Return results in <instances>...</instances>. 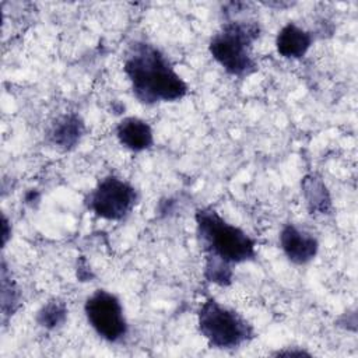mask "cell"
<instances>
[{
	"label": "cell",
	"instance_id": "1",
	"mask_svg": "<svg viewBox=\"0 0 358 358\" xmlns=\"http://www.w3.org/2000/svg\"><path fill=\"white\" fill-rule=\"evenodd\" d=\"M197 238L204 253L207 281L227 287L232 281V266L256 256V242L241 228L227 222L214 208L196 211Z\"/></svg>",
	"mask_w": 358,
	"mask_h": 358
},
{
	"label": "cell",
	"instance_id": "2",
	"mask_svg": "<svg viewBox=\"0 0 358 358\" xmlns=\"http://www.w3.org/2000/svg\"><path fill=\"white\" fill-rule=\"evenodd\" d=\"M123 70L134 96L143 103L173 102L187 94L186 83L173 70L169 59L151 43H131L124 56Z\"/></svg>",
	"mask_w": 358,
	"mask_h": 358
},
{
	"label": "cell",
	"instance_id": "3",
	"mask_svg": "<svg viewBox=\"0 0 358 358\" xmlns=\"http://www.w3.org/2000/svg\"><path fill=\"white\" fill-rule=\"evenodd\" d=\"M260 27L253 20H231L211 36L208 50L215 62L231 76L246 77L257 67L252 55Z\"/></svg>",
	"mask_w": 358,
	"mask_h": 358
},
{
	"label": "cell",
	"instance_id": "4",
	"mask_svg": "<svg viewBox=\"0 0 358 358\" xmlns=\"http://www.w3.org/2000/svg\"><path fill=\"white\" fill-rule=\"evenodd\" d=\"M197 326L210 347L218 350L238 348L255 334L252 324L241 313L213 298L201 305L197 313Z\"/></svg>",
	"mask_w": 358,
	"mask_h": 358
},
{
	"label": "cell",
	"instance_id": "5",
	"mask_svg": "<svg viewBox=\"0 0 358 358\" xmlns=\"http://www.w3.org/2000/svg\"><path fill=\"white\" fill-rule=\"evenodd\" d=\"M137 199V190L129 182L109 175L101 179L88 193L85 204L95 215L109 221H119L131 213Z\"/></svg>",
	"mask_w": 358,
	"mask_h": 358
},
{
	"label": "cell",
	"instance_id": "6",
	"mask_svg": "<svg viewBox=\"0 0 358 358\" xmlns=\"http://www.w3.org/2000/svg\"><path fill=\"white\" fill-rule=\"evenodd\" d=\"M88 323L95 333L109 343H119L127 334V322L116 295L105 289H96L84 305Z\"/></svg>",
	"mask_w": 358,
	"mask_h": 358
},
{
	"label": "cell",
	"instance_id": "7",
	"mask_svg": "<svg viewBox=\"0 0 358 358\" xmlns=\"http://www.w3.org/2000/svg\"><path fill=\"white\" fill-rule=\"evenodd\" d=\"M280 245L284 255L295 264H306L319 250L317 239L294 224H287L280 232Z\"/></svg>",
	"mask_w": 358,
	"mask_h": 358
},
{
	"label": "cell",
	"instance_id": "8",
	"mask_svg": "<svg viewBox=\"0 0 358 358\" xmlns=\"http://www.w3.org/2000/svg\"><path fill=\"white\" fill-rule=\"evenodd\" d=\"M116 137L123 147L134 152L144 151L154 143L150 124L145 120L134 116L124 117L117 123Z\"/></svg>",
	"mask_w": 358,
	"mask_h": 358
},
{
	"label": "cell",
	"instance_id": "9",
	"mask_svg": "<svg viewBox=\"0 0 358 358\" xmlns=\"http://www.w3.org/2000/svg\"><path fill=\"white\" fill-rule=\"evenodd\" d=\"M84 131L85 126L83 119L77 113L70 112L59 116L52 123L48 138L60 150H71L80 143Z\"/></svg>",
	"mask_w": 358,
	"mask_h": 358
},
{
	"label": "cell",
	"instance_id": "10",
	"mask_svg": "<svg viewBox=\"0 0 358 358\" xmlns=\"http://www.w3.org/2000/svg\"><path fill=\"white\" fill-rule=\"evenodd\" d=\"M312 34L294 22L284 25L275 38L277 52L287 59H301L312 45Z\"/></svg>",
	"mask_w": 358,
	"mask_h": 358
},
{
	"label": "cell",
	"instance_id": "11",
	"mask_svg": "<svg viewBox=\"0 0 358 358\" xmlns=\"http://www.w3.org/2000/svg\"><path fill=\"white\" fill-rule=\"evenodd\" d=\"M302 192L306 204L312 213L327 214L331 208L330 194L323 180L316 175H308L302 179Z\"/></svg>",
	"mask_w": 358,
	"mask_h": 358
},
{
	"label": "cell",
	"instance_id": "12",
	"mask_svg": "<svg viewBox=\"0 0 358 358\" xmlns=\"http://www.w3.org/2000/svg\"><path fill=\"white\" fill-rule=\"evenodd\" d=\"M67 317V306L60 299H50L48 301L38 312L36 322L39 326L53 330L62 326Z\"/></svg>",
	"mask_w": 358,
	"mask_h": 358
},
{
	"label": "cell",
	"instance_id": "13",
	"mask_svg": "<svg viewBox=\"0 0 358 358\" xmlns=\"http://www.w3.org/2000/svg\"><path fill=\"white\" fill-rule=\"evenodd\" d=\"M18 291L15 288L14 281H11V277H8V271L6 267V263L3 262L1 266V312L3 316H10L15 312L18 308Z\"/></svg>",
	"mask_w": 358,
	"mask_h": 358
},
{
	"label": "cell",
	"instance_id": "14",
	"mask_svg": "<svg viewBox=\"0 0 358 358\" xmlns=\"http://www.w3.org/2000/svg\"><path fill=\"white\" fill-rule=\"evenodd\" d=\"M7 227H8V221H7V218L3 215V245H6L7 238H8V235L11 234V232L7 229Z\"/></svg>",
	"mask_w": 358,
	"mask_h": 358
}]
</instances>
